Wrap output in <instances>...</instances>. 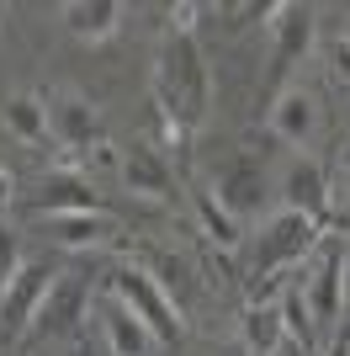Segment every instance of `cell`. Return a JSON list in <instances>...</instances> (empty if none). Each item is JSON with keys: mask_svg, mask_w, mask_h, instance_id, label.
<instances>
[{"mask_svg": "<svg viewBox=\"0 0 350 356\" xmlns=\"http://www.w3.org/2000/svg\"><path fill=\"white\" fill-rule=\"evenodd\" d=\"M212 102V80H207V59L191 32H165L160 59H154V106L181 128V138L197 134V122L207 118Z\"/></svg>", "mask_w": 350, "mask_h": 356, "instance_id": "6da1fadb", "label": "cell"}, {"mask_svg": "<svg viewBox=\"0 0 350 356\" xmlns=\"http://www.w3.org/2000/svg\"><path fill=\"white\" fill-rule=\"evenodd\" d=\"M319 223L303 218V213H287L281 208L276 218L260 229V239H255V255H249V277H255V287H265L271 277H276L281 266H303L308 250H319Z\"/></svg>", "mask_w": 350, "mask_h": 356, "instance_id": "7a4b0ae2", "label": "cell"}, {"mask_svg": "<svg viewBox=\"0 0 350 356\" xmlns=\"http://www.w3.org/2000/svg\"><path fill=\"white\" fill-rule=\"evenodd\" d=\"M106 293L122 303V309H133L138 319L149 325V335L160 346H175L181 341V314H175L170 293H165L154 277H149L144 266H112L106 271Z\"/></svg>", "mask_w": 350, "mask_h": 356, "instance_id": "3957f363", "label": "cell"}, {"mask_svg": "<svg viewBox=\"0 0 350 356\" xmlns=\"http://www.w3.org/2000/svg\"><path fill=\"white\" fill-rule=\"evenodd\" d=\"M53 282H58V271L48 266V261H22L11 287L0 293V335H6V341H16L22 330H32V319L43 309V298L53 293Z\"/></svg>", "mask_w": 350, "mask_h": 356, "instance_id": "277c9868", "label": "cell"}, {"mask_svg": "<svg viewBox=\"0 0 350 356\" xmlns=\"http://www.w3.org/2000/svg\"><path fill=\"white\" fill-rule=\"evenodd\" d=\"M48 106V134H53V144L64 149V154H80V149H101V112H96V102H85V96H74V90H58V96H43Z\"/></svg>", "mask_w": 350, "mask_h": 356, "instance_id": "5b68a950", "label": "cell"}, {"mask_svg": "<svg viewBox=\"0 0 350 356\" xmlns=\"http://www.w3.org/2000/svg\"><path fill=\"white\" fill-rule=\"evenodd\" d=\"M32 208L48 213V218H58V213H106L101 192L90 186V176H80V170H48L43 181H38V197H32Z\"/></svg>", "mask_w": 350, "mask_h": 356, "instance_id": "8992f818", "label": "cell"}, {"mask_svg": "<svg viewBox=\"0 0 350 356\" xmlns=\"http://www.w3.org/2000/svg\"><path fill=\"white\" fill-rule=\"evenodd\" d=\"M281 202H287V213H303V218H313V223L324 229V223H329V213H335L324 165H319V160H292L287 176H281Z\"/></svg>", "mask_w": 350, "mask_h": 356, "instance_id": "52a82bcc", "label": "cell"}, {"mask_svg": "<svg viewBox=\"0 0 350 356\" xmlns=\"http://www.w3.org/2000/svg\"><path fill=\"white\" fill-rule=\"evenodd\" d=\"M271 32H276V54H271V74H287L292 64L308 59L313 48V6H297V0H281L271 11Z\"/></svg>", "mask_w": 350, "mask_h": 356, "instance_id": "ba28073f", "label": "cell"}, {"mask_svg": "<svg viewBox=\"0 0 350 356\" xmlns=\"http://www.w3.org/2000/svg\"><path fill=\"white\" fill-rule=\"evenodd\" d=\"M122 186L144 202H175V170L154 144H133L122 154Z\"/></svg>", "mask_w": 350, "mask_h": 356, "instance_id": "9c48e42d", "label": "cell"}, {"mask_svg": "<svg viewBox=\"0 0 350 356\" xmlns=\"http://www.w3.org/2000/svg\"><path fill=\"white\" fill-rule=\"evenodd\" d=\"M260 197H265V181L260 170L249 160L228 165V170H218V186H212V202H218L228 218H244V213H260Z\"/></svg>", "mask_w": 350, "mask_h": 356, "instance_id": "30bf717a", "label": "cell"}, {"mask_svg": "<svg viewBox=\"0 0 350 356\" xmlns=\"http://www.w3.org/2000/svg\"><path fill=\"white\" fill-rule=\"evenodd\" d=\"M303 298H308V314H313V325H329L340 314V245H324L319 266L308 271L303 282Z\"/></svg>", "mask_w": 350, "mask_h": 356, "instance_id": "8fae6325", "label": "cell"}, {"mask_svg": "<svg viewBox=\"0 0 350 356\" xmlns=\"http://www.w3.org/2000/svg\"><path fill=\"white\" fill-rule=\"evenodd\" d=\"M101 330H106V346H112V356H149L154 351V335H149V325L138 319L133 309H122L117 298H106L101 303Z\"/></svg>", "mask_w": 350, "mask_h": 356, "instance_id": "7c38bea8", "label": "cell"}, {"mask_svg": "<svg viewBox=\"0 0 350 356\" xmlns=\"http://www.w3.org/2000/svg\"><path fill=\"white\" fill-rule=\"evenodd\" d=\"M271 134L287 138V144H308L319 134V102L308 90H281L276 106H271Z\"/></svg>", "mask_w": 350, "mask_h": 356, "instance_id": "4fadbf2b", "label": "cell"}, {"mask_svg": "<svg viewBox=\"0 0 350 356\" xmlns=\"http://www.w3.org/2000/svg\"><path fill=\"white\" fill-rule=\"evenodd\" d=\"M239 335H244L249 356H276L287 346V330H281V309L276 303H255L249 298L244 314H239Z\"/></svg>", "mask_w": 350, "mask_h": 356, "instance_id": "5bb4252c", "label": "cell"}, {"mask_svg": "<svg viewBox=\"0 0 350 356\" xmlns=\"http://www.w3.org/2000/svg\"><path fill=\"white\" fill-rule=\"evenodd\" d=\"M64 27H69L80 43H106V38L122 27V6H117V0H69V6H64Z\"/></svg>", "mask_w": 350, "mask_h": 356, "instance_id": "9a60e30c", "label": "cell"}, {"mask_svg": "<svg viewBox=\"0 0 350 356\" xmlns=\"http://www.w3.org/2000/svg\"><path fill=\"white\" fill-rule=\"evenodd\" d=\"M48 234L64 250H90V245H106L117 234V223L106 213H58V218H48Z\"/></svg>", "mask_w": 350, "mask_h": 356, "instance_id": "2e32d148", "label": "cell"}, {"mask_svg": "<svg viewBox=\"0 0 350 356\" xmlns=\"http://www.w3.org/2000/svg\"><path fill=\"white\" fill-rule=\"evenodd\" d=\"M80 303H85V287L74 282V277H58L32 325L43 330V335H64V330H74V319H80Z\"/></svg>", "mask_w": 350, "mask_h": 356, "instance_id": "e0dca14e", "label": "cell"}, {"mask_svg": "<svg viewBox=\"0 0 350 356\" xmlns=\"http://www.w3.org/2000/svg\"><path fill=\"white\" fill-rule=\"evenodd\" d=\"M6 128H11L27 149H48V144H53L43 96H6Z\"/></svg>", "mask_w": 350, "mask_h": 356, "instance_id": "ac0fdd59", "label": "cell"}, {"mask_svg": "<svg viewBox=\"0 0 350 356\" xmlns=\"http://www.w3.org/2000/svg\"><path fill=\"white\" fill-rule=\"evenodd\" d=\"M276 309H281V330H287V341L297 346V351H308L313 356V314H308V298H303V287H287V293L276 298Z\"/></svg>", "mask_w": 350, "mask_h": 356, "instance_id": "d6986e66", "label": "cell"}, {"mask_svg": "<svg viewBox=\"0 0 350 356\" xmlns=\"http://www.w3.org/2000/svg\"><path fill=\"white\" fill-rule=\"evenodd\" d=\"M197 218H202V229H207V239L218 245V250H233L239 245V218H228V213L212 202V192H197Z\"/></svg>", "mask_w": 350, "mask_h": 356, "instance_id": "ffe728a7", "label": "cell"}, {"mask_svg": "<svg viewBox=\"0 0 350 356\" xmlns=\"http://www.w3.org/2000/svg\"><path fill=\"white\" fill-rule=\"evenodd\" d=\"M149 277H154V282H160V287H186V277H191V266H186V261H181V255H165V250H154V255H149Z\"/></svg>", "mask_w": 350, "mask_h": 356, "instance_id": "44dd1931", "label": "cell"}, {"mask_svg": "<svg viewBox=\"0 0 350 356\" xmlns=\"http://www.w3.org/2000/svg\"><path fill=\"white\" fill-rule=\"evenodd\" d=\"M276 6H260V0H244V6H218V16H223V27L228 32H239V27H249V22H260V16H271Z\"/></svg>", "mask_w": 350, "mask_h": 356, "instance_id": "7402d4cb", "label": "cell"}, {"mask_svg": "<svg viewBox=\"0 0 350 356\" xmlns=\"http://www.w3.org/2000/svg\"><path fill=\"white\" fill-rule=\"evenodd\" d=\"M16 271H22V250H16V234L6 229V223H0V293L11 287Z\"/></svg>", "mask_w": 350, "mask_h": 356, "instance_id": "603a6c76", "label": "cell"}, {"mask_svg": "<svg viewBox=\"0 0 350 356\" xmlns=\"http://www.w3.org/2000/svg\"><path fill=\"white\" fill-rule=\"evenodd\" d=\"M340 309L350 319V234L340 239Z\"/></svg>", "mask_w": 350, "mask_h": 356, "instance_id": "cb8c5ba5", "label": "cell"}, {"mask_svg": "<svg viewBox=\"0 0 350 356\" xmlns=\"http://www.w3.org/2000/svg\"><path fill=\"white\" fill-rule=\"evenodd\" d=\"M335 80H340V86H350V43H345V38L335 43Z\"/></svg>", "mask_w": 350, "mask_h": 356, "instance_id": "d4e9b609", "label": "cell"}, {"mask_svg": "<svg viewBox=\"0 0 350 356\" xmlns=\"http://www.w3.org/2000/svg\"><path fill=\"white\" fill-rule=\"evenodd\" d=\"M11 170H6V165H0V213H6V208H11Z\"/></svg>", "mask_w": 350, "mask_h": 356, "instance_id": "484cf974", "label": "cell"}, {"mask_svg": "<svg viewBox=\"0 0 350 356\" xmlns=\"http://www.w3.org/2000/svg\"><path fill=\"white\" fill-rule=\"evenodd\" d=\"M324 356H350V335H340V341L329 346V351H324Z\"/></svg>", "mask_w": 350, "mask_h": 356, "instance_id": "4316f807", "label": "cell"}, {"mask_svg": "<svg viewBox=\"0 0 350 356\" xmlns=\"http://www.w3.org/2000/svg\"><path fill=\"white\" fill-rule=\"evenodd\" d=\"M276 356H308V351H297V346H292V341H287V346H281V351H276Z\"/></svg>", "mask_w": 350, "mask_h": 356, "instance_id": "83f0119b", "label": "cell"}, {"mask_svg": "<svg viewBox=\"0 0 350 356\" xmlns=\"http://www.w3.org/2000/svg\"><path fill=\"white\" fill-rule=\"evenodd\" d=\"M0 16H6V6H0Z\"/></svg>", "mask_w": 350, "mask_h": 356, "instance_id": "f1b7e54d", "label": "cell"}, {"mask_svg": "<svg viewBox=\"0 0 350 356\" xmlns=\"http://www.w3.org/2000/svg\"><path fill=\"white\" fill-rule=\"evenodd\" d=\"M345 43H350V32H345Z\"/></svg>", "mask_w": 350, "mask_h": 356, "instance_id": "f546056e", "label": "cell"}]
</instances>
